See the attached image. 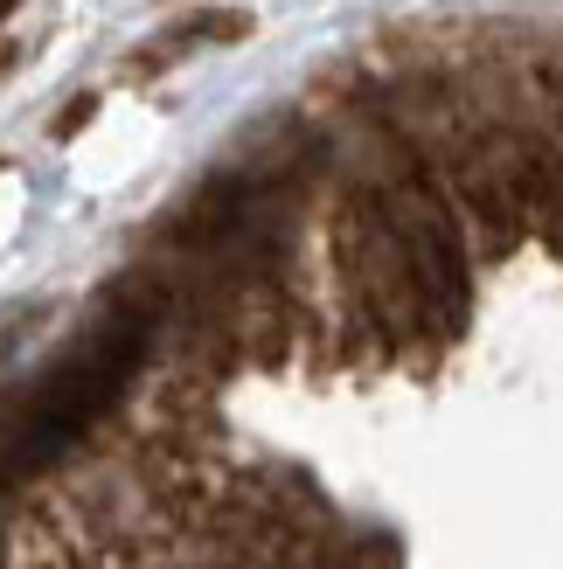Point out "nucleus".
Here are the masks:
<instances>
[{
    "instance_id": "nucleus-2",
    "label": "nucleus",
    "mask_w": 563,
    "mask_h": 569,
    "mask_svg": "<svg viewBox=\"0 0 563 569\" xmlns=\"http://www.w3.org/2000/svg\"><path fill=\"white\" fill-rule=\"evenodd\" d=\"M8 14H14V0H0V21H8Z\"/></svg>"
},
{
    "instance_id": "nucleus-1",
    "label": "nucleus",
    "mask_w": 563,
    "mask_h": 569,
    "mask_svg": "<svg viewBox=\"0 0 563 569\" xmlns=\"http://www.w3.org/2000/svg\"><path fill=\"white\" fill-rule=\"evenodd\" d=\"M147 348H154V306H111L83 340H70L36 376V389L14 403V417L0 423V487L49 472L63 451L91 438L139 382Z\"/></svg>"
}]
</instances>
